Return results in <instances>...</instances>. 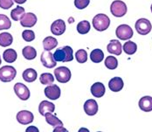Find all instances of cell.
<instances>
[{"mask_svg": "<svg viewBox=\"0 0 152 132\" xmlns=\"http://www.w3.org/2000/svg\"><path fill=\"white\" fill-rule=\"evenodd\" d=\"M53 58L56 61H60V62L72 61L74 59L73 49L68 45L58 48V49L55 50V52L53 54Z\"/></svg>", "mask_w": 152, "mask_h": 132, "instance_id": "cell-1", "label": "cell"}, {"mask_svg": "<svg viewBox=\"0 0 152 132\" xmlns=\"http://www.w3.org/2000/svg\"><path fill=\"white\" fill-rule=\"evenodd\" d=\"M110 19L106 14L100 13L94 17L93 18V26L99 32H103L109 27Z\"/></svg>", "mask_w": 152, "mask_h": 132, "instance_id": "cell-2", "label": "cell"}, {"mask_svg": "<svg viewBox=\"0 0 152 132\" xmlns=\"http://www.w3.org/2000/svg\"><path fill=\"white\" fill-rule=\"evenodd\" d=\"M110 12L115 17L121 18L127 13V5L121 0H115L110 5Z\"/></svg>", "mask_w": 152, "mask_h": 132, "instance_id": "cell-3", "label": "cell"}, {"mask_svg": "<svg viewBox=\"0 0 152 132\" xmlns=\"http://www.w3.org/2000/svg\"><path fill=\"white\" fill-rule=\"evenodd\" d=\"M17 74L16 69L12 66H4L0 68V81L3 82H10L14 80Z\"/></svg>", "mask_w": 152, "mask_h": 132, "instance_id": "cell-4", "label": "cell"}, {"mask_svg": "<svg viewBox=\"0 0 152 132\" xmlns=\"http://www.w3.org/2000/svg\"><path fill=\"white\" fill-rule=\"evenodd\" d=\"M56 80L61 83H66L71 79V71L66 67H60L54 70Z\"/></svg>", "mask_w": 152, "mask_h": 132, "instance_id": "cell-5", "label": "cell"}, {"mask_svg": "<svg viewBox=\"0 0 152 132\" xmlns=\"http://www.w3.org/2000/svg\"><path fill=\"white\" fill-rule=\"evenodd\" d=\"M133 30L128 25H121L115 31V35L118 39L122 40H127L131 39L133 37Z\"/></svg>", "mask_w": 152, "mask_h": 132, "instance_id": "cell-6", "label": "cell"}, {"mask_svg": "<svg viewBox=\"0 0 152 132\" xmlns=\"http://www.w3.org/2000/svg\"><path fill=\"white\" fill-rule=\"evenodd\" d=\"M136 29L140 35H147L151 32L152 28L151 23L146 18H140L136 23Z\"/></svg>", "mask_w": 152, "mask_h": 132, "instance_id": "cell-7", "label": "cell"}, {"mask_svg": "<svg viewBox=\"0 0 152 132\" xmlns=\"http://www.w3.org/2000/svg\"><path fill=\"white\" fill-rule=\"evenodd\" d=\"M14 91L17 96L23 101H26L30 97V91L28 88L23 83L18 82L14 85Z\"/></svg>", "mask_w": 152, "mask_h": 132, "instance_id": "cell-8", "label": "cell"}, {"mask_svg": "<svg viewBox=\"0 0 152 132\" xmlns=\"http://www.w3.org/2000/svg\"><path fill=\"white\" fill-rule=\"evenodd\" d=\"M40 60H41V63L43 64V66L47 68H53L57 64L56 63L57 61L53 58V54H52L50 51H44L41 54Z\"/></svg>", "mask_w": 152, "mask_h": 132, "instance_id": "cell-9", "label": "cell"}, {"mask_svg": "<svg viewBox=\"0 0 152 132\" xmlns=\"http://www.w3.org/2000/svg\"><path fill=\"white\" fill-rule=\"evenodd\" d=\"M33 119H34V117H33L32 113L28 110H21L17 114L18 122L23 125H26V124L32 122Z\"/></svg>", "mask_w": 152, "mask_h": 132, "instance_id": "cell-10", "label": "cell"}, {"mask_svg": "<svg viewBox=\"0 0 152 132\" xmlns=\"http://www.w3.org/2000/svg\"><path fill=\"white\" fill-rule=\"evenodd\" d=\"M45 95L51 100H57L61 96V88L57 85H48L45 88Z\"/></svg>", "mask_w": 152, "mask_h": 132, "instance_id": "cell-11", "label": "cell"}, {"mask_svg": "<svg viewBox=\"0 0 152 132\" xmlns=\"http://www.w3.org/2000/svg\"><path fill=\"white\" fill-rule=\"evenodd\" d=\"M37 23V17L36 15L31 13V12H27L24 15V17L20 20V24L23 27H27L30 28L36 25Z\"/></svg>", "mask_w": 152, "mask_h": 132, "instance_id": "cell-12", "label": "cell"}, {"mask_svg": "<svg viewBox=\"0 0 152 132\" xmlns=\"http://www.w3.org/2000/svg\"><path fill=\"white\" fill-rule=\"evenodd\" d=\"M66 31V24L62 19L55 20L51 26V32L53 35L61 36Z\"/></svg>", "mask_w": 152, "mask_h": 132, "instance_id": "cell-13", "label": "cell"}, {"mask_svg": "<svg viewBox=\"0 0 152 132\" xmlns=\"http://www.w3.org/2000/svg\"><path fill=\"white\" fill-rule=\"evenodd\" d=\"M107 50L109 54L115 55H121L122 46L121 42L117 40H112L107 46Z\"/></svg>", "mask_w": 152, "mask_h": 132, "instance_id": "cell-14", "label": "cell"}, {"mask_svg": "<svg viewBox=\"0 0 152 132\" xmlns=\"http://www.w3.org/2000/svg\"><path fill=\"white\" fill-rule=\"evenodd\" d=\"M84 110L87 115L94 116L98 112V104L94 99H89L84 103Z\"/></svg>", "mask_w": 152, "mask_h": 132, "instance_id": "cell-15", "label": "cell"}, {"mask_svg": "<svg viewBox=\"0 0 152 132\" xmlns=\"http://www.w3.org/2000/svg\"><path fill=\"white\" fill-rule=\"evenodd\" d=\"M124 86L123 81L121 77H114L108 82V88L113 92H119L121 91Z\"/></svg>", "mask_w": 152, "mask_h": 132, "instance_id": "cell-16", "label": "cell"}, {"mask_svg": "<svg viewBox=\"0 0 152 132\" xmlns=\"http://www.w3.org/2000/svg\"><path fill=\"white\" fill-rule=\"evenodd\" d=\"M139 108L144 112H151L152 110V97L151 96H143L139 101Z\"/></svg>", "mask_w": 152, "mask_h": 132, "instance_id": "cell-17", "label": "cell"}, {"mask_svg": "<svg viewBox=\"0 0 152 132\" xmlns=\"http://www.w3.org/2000/svg\"><path fill=\"white\" fill-rule=\"evenodd\" d=\"M55 109V105L48 101H42L39 106V112L41 116H45L46 113H53Z\"/></svg>", "mask_w": 152, "mask_h": 132, "instance_id": "cell-18", "label": "cell"}, {"mask_svg": "<svg viewBox=\"0 0 152 132\" xmlns=\"http://www.w3.org/2000/svg\"><path fill=\"white\" fill-rule=\"evenodd\" d=\"M106 89L102 82H95L91 87V94L96 98H101L104 95Z\"/></svg>", "mask_w": 152, "mask_h": 132, "instance_id": "cell-19", "label": "cell"}, {"mask_svg": "<svg viewBox=\"0 0 152 132\" xmlns=\"http://www.w3.org/2000/svg\"><path fill=\"white\" fill-rule=\"evenodd\" d=\"M57 45H58V40L52 36L46 37L43 40V46L45 51H51L54 49Z\"/></svg>", "mask_w": 152, "mask_h": 132, "instance_id": "cell-20", "label": "cell"}, {"mask_svg": "<svg viewBox=\"0 0 152 132\" xmlns=\"http://www.w3.org/2000/svg\"><path fill=\"white\" fill-rule=\"evenodd\" d=\"M18 54L14 49H6L3 54V58L7 63H13L17 59Z\"/></svg>", "mask_w": 152, "mask_h": 132, "instance_id": "cell-21", "label": "cell"}, {"mask_svg": "<svg viewBox=\"0 0 152 132\" xmlns=\"http://www.w3.org/2000/svg\"><path fill=\"white\" fill-rule=\"evenodd\" d=\"M22 76L26 82H33L37 79V72L33 68H27L23 72Z\"/></svg>", "mask_w": 152, "mask_h": 132, "instance_id": "cell-22", "label": "cell"}, {"mask_svg": "<svg viewBox=\"0 0 152 132\" xmlns=\"http://www.w3.org/2000/svg\"><path fill=\"white\" fill-rule=\"evenodd\" d=\"M104 59V53L101 49H94L90 53V59L94 63H100Z\"/></svg>", "mask_w": 152, "mask_h": 132, "instance_id": "cell-23", "label": "cell"}, {"mask_svg": "<svg viewBox=\"0 0 152 132\" xmlns=\"http://www.w3.org/2000/svg\"><path fill=\"white\" fill-rule=\"evenodd\" d=\"M46 117V122L50 125H52L53 127H58V126H63V122L57 117L53 116L52 113H46L45 115Z\"/></svg>", "mask_w": 152, "mask_h": 132, "instance_id": "cell-24", "label": "cell"}, {"mask_svg": "<svg viewBox=\"0 0 152 132\" xmlns=\"http://www.w3.org/2000/svg\"><path fill=\"white\" fill-rule=\"evenodd\" d=\"M13 41V38L12 35H11V33L9 32H2L0 34V45L3 47H6L9 46L10 45H12Z\"/></svg>", "mask_w": 152, "mask_h": 132, "instance_id": "cell-25", "label": "cell"}, {"mask_svg": "<svg viewBox=\"0 0 152 132\" xmlns=\"http://www.w3.org/2000/svg\"><path fill=\"white\" fill-rule=\"evenodd\" d=\"M22 54H23V56L26 59H28V60H31V59H35L36 56H37L36 50L34 49V47L30 46V45L25 46L24 49L22 50Z\"/></svg>", "mask_w": 152, "mask_h": 132, "instance_id": "cell-26", "label": "cell"}, {"mask_svg": "<svg viewBox=\"0 0 152 132\" xmlns=\"http://www.w3.org/2000/svg\"><path fill=\"white\" fill-rule=\"evenodd\" d=\"M122 50L125 52V54H127L128 55H132L134 54L137 50V45L133 42V41H127L125 42V44L123 45V48Z\"/></svg>", "mask_w": 152, "mask_h": 132, "instance_id": "cell-27", "label": "cell"}, {"mask_svg": "<svg viewBox=\"0 0 152 132\" xmlns=\"http://www.w3.org/2000/svg\"><path fill=\"white\" fill-rule=\"evenodd\" d=\"M25 13V9L21 6H17L15 9H13L12 12H11V16H12V18L15 21H19L21 20V18L24 17Z\"/></svg>", "mask_w": 152, "mask_h": 132, "instance_id": "cell-28", "label": "cell"}, {"mask_svg": "<svg viewBox=\"0 0 152 132\" xmlns=\"http://www.w3.org/2000/svg\"><path fill=\"white\" fill-rule=\"evenodd\" d=\"M90 23L87 20H83L80 21L78 25H77V32L80 34H87L89 31H90Z\"/></svg>", "mask_w": 152, "mask_h": 132, "instance_id": "cell-29", "label": "cell"}, {"mask_svg": "<svg viewBox=\"0 0 152 132\" xmlns=\"http://www.w3.org/2000/svg\"><path fill=\"white\" fill-rule=\"evenodd\" d=\"M104 63H105L107 68L111 69V70L116 69L118 67V60L114 56H107Z\"/></svg>", "mask_w": 152, "mask_h": 132, "instance_id": "cell-30", "label": "cell"}, {"mask_svg": "<svg viewBox=\"0 0 152 132\" xmlns=\"http://www.w3.org/2000/svg\"><path fill=\"white\" fill-rule=\"evenodd\" d=\"M39 81L43 85H51L54 81V77L50 73H44L40 75Z\"/></svg>", "mask_w": 152, "mask_h": 132, "instance_id": "cell-31", "label": "cell"}, {"mask_svg": "<svg viewBox=\"0 0 152 132\" xmlns=\"http://www.w3.org/2000/svg\"><path fill=\"white\" fill-rule=\"evenodd\" d=\"M12 26V22L9 18L4 14H0V30L10 29Z\"/></svg>", "mask_w": 152, "mask_h": 132, "instance_id": "cell-32", "label": "cell"}, {"mask_svg": "<svg viewBox=\"0 0 152 132\" xmlns=\"http://www.w3.org/2000/svg\"><path fill=\"white\" fill-rule=\"evenodd\" d=\"M75 58L78 63L83 64V63L87 62V60H88V53L84 49H80L76 52Z\"/></svg>", "mask_w": 152, "mask_h": 132, "instance_id": "cell-33", "label": "cell"}, {"mask_svg": "<svg viewBox=\"0 0 152 132\" xmlns=\"http://www.w3.org/2000/svg\"><path fill=\"white\" fill-rule=\"evenodd\" d=\"M22 37H23L24 40H26L27 42H31L35 39V33L31 30H25L22 32Z\"/></svg>", "mask_w": 152, "mask_h": 132, "instance_id": "cell-34", "label": "cell"}, {"mask_svg": "<svg viewBox=\"0 0 152 132\" xmlns=\"http://www.w3.org/2000/svg\"><path fill=\"white\" fill-rule=\"evenodd\" d=\"M89 3H90V0H75V5L79 10L85 9L86 7L88 6Z\"/></svg>", "mask_w": 152, "mask_h": 132, "instance_id": "cell-35", "label": "cell"}, {"mask_svg": "<svg viewBox=\"0 0 152 132\" xmlns=\"http://www.w3.org/2000/svg\"><path fill=\"white\" fill-rule=\"evenodd\" d=\"M13 5V0H0V7L2 9L7 10L12 7Z\"/></svg>", "mask_w": 152, "mask_h": 132, "instance_id": "cell-36", "label": "cell"}, {"mask_svg": "<svg viewBox=\"0 0 152 132\" xmlns=\"http://www.w3.org/2000/svg\"><path fill=\"white\" fill-rule=\"evenodd\" d=\"M66 131V129H64L63 128V126H58V127H56L55 129H54V131H53L55 132V131Z\"/></svg>", "mask_w": 152, "mask_h": 132, "instance_id": "cell-37", "label": "cell"}, {"mask_svg": "<svg viewBox=\"0 0 152 132\" xmlns=\"http://www.w3.org/2000/svg\"><path fill=\"white\" fill-rule=\"evenodd\" d=\"M29 131H39V130L37 129V128H35L34 126H31L29 127L28 129H26V132H29Z\"/></svg>", "mask_w": 152, "mask_h": 132, "instance_id": "cell-38", "label": "cell"}, {"mask_svg": "<svg viewBox=\"0 0 152 132\" xmlns=\"http://www.w3.org/2000/svg\"><path fill=\"white\" fill-rule=\"evenodd\" d=\"M14 2L17 3V4H24V3H26V0H14Z\"/></svg>", "mask_w": 152, "mask_h": 132, "instance_id": "cell-39", "label": "cell"}, {"mask_svg": "<svg viewBox=\"0 0 152 132\" xmlns=\"http://www.w3.org/2000/svg\"><path fill=\"white\" fill-rule=\"evenodd\" d=\"M151 12H152V4H151Z\"/></svg>", "mask_w": 152, "mask_h": 132, "instance_id": "cell-40", "label": "cell"}, {"mask_svg": "<svg viewBox=\"0 0 152 132\" xmlns=\"http://www.w3.org/2000/svg\"><path fill=\"white\" fill-rule=\"evenodd\" d=\"M0 64H1V58H0Z\"/></svg>", "mask_w": 152, "mask_h": 132, "instance_id": "cell-41", "label": "cell"}]
</instances>
